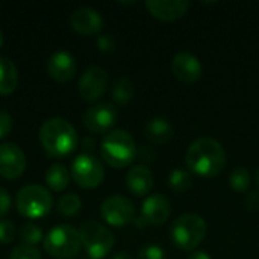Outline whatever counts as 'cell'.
Instances as JSON below:
<instances>
[{
	"label": "cell",
	"mask_w": 259,
	"mask_h": 259,
	"mask_svg": "<svg viewBox=\"0 0 259 259\" xmlns=\"http://www.w3.org/2000/svg\"><path fill=\"white\" fill-rule=\"evenodd\" d=\"M18 85V70L15 64L6 58L0 56V96H9L15 91Z\"/></svg>",
	"instance_id": "20"
},
{
	"label": "cell",
	"mask_w": 259,
	"mask_h": 259,
	"mask_svg": "<svg viewBox=\"0 0 259 259\" xmlns=\"http://www.w3.org/2000/svg\"><path fill=\"white\" fill-rule=\"evenodd\" d=\"M118 111L112 103L103 102L87 109L83 114V124L91 134H106L115 126Z\"/></svg>",
	"instance_id": "10"
},
{
	"label": "cell",
	"mask_w": 259,
	"mask_h": 259,
	"mask_svg": "<svg viewBox=\"0 0 259 259\" xmlns=\"http://www.w3.org/2000/svg\"><path fill=\"white\" fill-rule=\"evenodd\" d=\"M11 203H12V200H11L9 193H8L5 188H2V187H0V219H2V217H5V215L9 212V209H11Z\"/></svg>",
	"instance_id": "32"
},
{
	"label": "cell",
	"mask_w": 259,
	"mask_h": 259,
	"mask_svg": "<svg viewBox=\"0 0 259 259\" xmlns=\"http://www.w3.org/2000/svg\"><path fill=\"white\" fill-rule=\"evenodd\" d=\"M250 181H252L250 173H249V170L244 168V167L235 168V170L231 173V176H229V185H231V188H232L234 191H237V193H244V191H247V188L250 187Z\"/></svg>",
	"instance_id": "26"
},
{
	"label": "cell",
	"mask_w": 259,
	"mask_h": 259,
	"mask_svg": "<svg viewBox=\"0 0 259 259\" xmlns=\"http://www.w3.org/2000/svg\"><path fill=\"white\" fill-rule=\"evenodd\" d=\"M17 229L9 220H0V244H11L15 240Z\"/></svg>",
	"instance_id": "28"
},
{
	"label": "cell",
	"mask_w": 259,
	"mask_h": 259,
	"mask_svg": "<svg viewBox=\"0 0 259 259\" xmlns=\"http://www.w3.org/2000/svg\"><path fill=\"white\" fill-rule=\"evenodd\" d=\"M77 71V64L73 55L65 50L55 52L47 61V73L58 83L70 82Z\"/></svg>",
	"instance_id": "14"
},
{
	"label": "cell",
	"mask_w": 259,
	"mask_h": 259,
	"mask_svg": "<svg viewBox=\"0 0 259 259\" xmlns=\"http://www.w3.org/2000/svg\"><path fill=\"white\" fill-rule=\"evenodd\" d=\"M168 185L176 193H185L193 185L191 171L187 168H175L168 175Z\"/></svg>",
	"instance_id": "23"
},
{
	"label": "cell",
	"mask_w": 259,
	"mask_h": 259,
	"mask_svg": "<svg viewBox=\"0 0 259 259\" xmlns=\"http://www.w3.org/2000/svg\"><path fill=\"white\" fill-rule=\"evenodd\" d=\"M100 214L103 220L114 228H123L134 223L137 219L134 203L123 196H111L105 199L100 205Z\"/></svg>",
	"instance_id": "9"
},
{
	"label": "cell",
	"mask_w": 259,
	"mask_h": 259,
	"mask_svg": "<svg viewBox=\"0 0 259 259\" xmlns=\"http://www.w3.org/2000/svg\"><path fill=\"white\" fill-rule=\"evenodd\" d=\"M146 8L161 21H175L184 17L190 9V2L184 0H147Z\"/></svg>",
	"instance_id": "16"
},
{
	"label": "cell",
	"mask_w": 259,
	"mask_h": 259,
	"mask_svg": "<svg viewBox=\"0 0 259 259\" xmlns=\"http://www.w3.org/2000/svg\"><path fill=\"white\" fill-rule=\"evenodd\" d=\"M185 161L190 171L203 178H215L226 167V152L217 140L200 137L190 144Z\"/></svg>",
	"instance_id": "1"
},
{
	"label": "cell",
	"mask_w": 259,
	"mask_h": 259,
	"mask_svg": "<svg viewBox=\"0 0 259 259\" xmlns=\"http://www.w3.org/2000/svg\"><path fill=\"white\" fill-rule=\"evenodd\" d=\"M46 184L52 191H64L68 185H70V179H71V173L67 170L65 165L62 164H53L47 168L46 171Z\"/></svg>",
	"instance_id": "21"
},
{
	"label": "cell",
	"mask_w": 259,
	"mask_h": 259,
	"mask_svg": "<svg viewBox=\"0 0 259 259\" xmlns=\"http://www.w3.org/2000/svg\"><path fill=\"white\" fill-rule=\"evenodd\" d=\"M111 259H134V258H132V255H131L129 252H118V253H115V255H114Z\"/></svg>",
	"instance_id": "34"
},
{
	"label": "cell",
	"mask_w": 259,
	"mask_h": 259,
	"mask_svg": "<svg viewBox=\"0 0 259 259\" xmlns=\"http://www.w3.org/2000/svg\"><path fill=\"white\" fill-rule=\"evenodd\" d=\"M97 47H99V50L102 53H109L111 55V53L115 52L117 44H115V39H114L112 35H100L97 38Z\"/></svg>",
	"instance_id": "30"
},
{
	"label": "cell",
	"mask_w": 259,
	"mask_h": 259,
	"mask_svg": "<svg viewBox=\"0 0 259 259\" xmlns=\"http://www.w3.org/2000/svg\"><path fill=\"white\" fill-rule=\"evenodd\" d=\"M11 129H12V117L6 111L0 109V140L8 137Z\"/></svg>",
	"instance_id": "31"
},
{
	"label": "cell",
	"mask_w": 259,
	"mask_h": 259,
	"mask_svg": "<svg viewBox=\"0 0 259 259\" xmlns=\"http://www.w3.org/2000/svg\"><path fill=\"white\" fill-rule=\"evenodd\" d=\"M171 214V205L167 197L161 194H153L147 197L143 203L141 217L147 222V225H164Z\"/></svg>",
	"instance_id": "17"
},
{
	"label": "cell",
	"mask_w": 259,
	"mask_h": 259,
	"mask_svg": "<svg viewBox=\"0 0 259 259\" xmlns=\"http://www.w3.org/2000/svg\"><path fill=\"white\" fill-rule=\"evenodd\" d=\"M171 71L184 83H194L202 77V62L200 59L188 52H181L171 59Z\"/></svg>",
	"instance_id": "13"
},
{
	"label": "cell",
	"mask_w": 259,
	"mask_h": 259,
	"mask_svg": "<svg viewBox=\"0 0 259 259\" xmlns=\"http://www.w3.org/2000/svg\"><path fill=\"white\" fill-rule=\"evenodd\" d=\"M112 99L117 105H127L132 97H134V93H135V87L132 83L131 79L127 77H120L115 80V83L112 85Z\"/></svg>",
	"instance_id": "22"
},
{
	"label": "cell",
	"mask_w": 259,
	"mask_h": 259,
	"mask_svg": "<svg viewBox=\"0 0 259 259\" xmlns=\"http://www.w3.org/2000/svg\"><path fill=\"white\" fill-rule=\"evenodd\" d=\"M188 259H211V256H209V253L205 252V250H194V252L188 256Z\"/></svg>",
	"instance_id": "33"
},
{
	"label": "cell",
	"mask_w": 259,
	"mask_h": 259,
	"mask_svg": "<svg viewBox=\"0 0 259 259\" xmlns=\"http://www.w3.org/2000/svg\"><path fill=\"white\" fill-rule=\"evenodd\" d=\"M2 44H3V32L0 30V47H2Z\"/></svg>",
	"instance_id": "36"
},
{
	"label": "cell",
	"mask_w": 259,
	"mask_h": 259,
	"mask_svg": "<svg viewBox=\"0 0 259 259\" xmlns=\"http://www.w3.org/2000/svg\"><path fill=\"white\" fill-rule=\"evenodd\" d=\"M39 143L47 156L53 159H62L70 156L79 143L77 132L74 126L59 117L46 120L39 127Z\"/></svg>",
	"instance_id": "2"
},
{
	"label": "cell",
	"mask_w": 259,
	"mask_h": 259,
	"mask_svg": "<svg viewBox=\"0 0 259 259\" xmlns=\"http://www.w3.org/2000/svg\"><path fill=\"white\" fill-rule=\"evenodd\" d=\"M42 247L52 258H76L82 250L79 229L71 225H58L47 232Z\"/></svg>",
	"instance_id": "4"
},
{
	"label": "cell",
	"mask_w": 259,
	"mask_h": 259,
	"mask_svg": "<svg viewBox=\"0 0 259 259\" xmlns=\"http://www.w3.org/2000/svg\"><path fill=\"white\" fill-rule=\"evenodd\" d=\"M256 181H258V185H259V168H258V171H256Z\"/></svg>",
	"instance_id": "37"
},
{
	"label": "cell",
	"mask_w": 259,
	"mask_h": 259,
	"mask_svg": "<svg viewBox=\"0 0 259 259\" xmlns=\"http://www.w3.org/2000/svg\"><path fill=\"white\" fill-rule=\"evenodd\" d=\"M71 178L79 187L93 190L103 182L105 168L96 156L90 153H82L76 156L71 162Z\"/></svg>",
	"instance_id": "8"
},
{
	"label": "cell",
	"mask_w": 259,
	"mask_h": 259,
	"mask_svg": "<svg viewBox=\"0 0 259 259\" xmlns=\"http://www.w3.org/2000/svg\"><path fill=\"white\" fill-rule=\"evenodd\" d=\"M208 232L206 222L197 214H184L171 225V241L181 250H196Z\"/></svg>",
	"instance_id": "5"
},
{
	"label": "cell",
	"mask_w": 259,
	"mask_h": 259,
	"mask_svg": "<svg viewBox=\"0 0 259 259\" xmlns=\"http://www.w3.org/2000/svg\"><path fill=\"white\" fill-rule=\"evenodd\" d=\"M15 206L18 214L24 219L36 220L46 217L50 212L53 206V197L47 188L32 184L23 187L18 191Z\"/></svg>",
	"instance_id": "6"
},
{
	"label": "cell",
	"mask_w": 259,
	"mask_h": 259,
	"mask_svg": "<svg viewBox=\"0 0 259 259\" xmlns=\"http://www.w3.org/2000/svg\"><path fill=\"white\" fill-rule=\"evenodd\" d=\"M144 134L152 144L161 146V144H167L175 137V127L170 123V120L164 117H155L147 121L144 127Z\"/></svg>",
	"instance_id": "19"
},
{
	"label": "cell",
	"mask_w": 259,
	"mask_h": 259,
	"mask_svg": "<svg viewBox=\"0 0 259 259\" xmlns=\"http://www.w3.org/2000/svg\"><path fill=\"white\" fill-rule=\"evenodd\" d=\"M109 77L102 67H90L79 79V94L85 102L99 100L108 90Z\"/></svg>",
	"instance_id": "11"
},
{
	"label": "cell",
	"mask_w": 259,
	"mask_h": 259,
	"mask_svg": "<svg viewBox=\"0 0 259 259\" xmlns=\"http://www.w3.org/2000/svg\"><path fill=\"white\" fill-rule=\"evenodd\" d=\"M18 237L21 240V244L36 247V244H39L42 241V231L39 226H36L33 223H26L20 228Z\"/></svg>",
	"instance_id": "25"
},
{
	"label": "cell",
	"mask_w": 259,
	"mask_h": 259,
	"mask_svg": "<svg viewBox=\"0 0 259 259\" xmlns=\"http://www.w3.org/2000/svg\"><path fill=\"white\" fill-rule=\"evenodd\" d=\"M138 149L134 137L123 129L108 132L100 143V155L112 168L127 167L137 156Z\"/></svg>",
	"instance_id": "3"
},
{
	"label": "cell",
	"mask_w": 259,
	"mask_h": 259,
	"mask_svg": "<svg viewBox=\"0 0 259 259\" xmlns=\"http://www.w3.org/2000/svg\"><path fill=\"white\" fill-rule=\"evenodd\" d=\"M126 187L137 197L146 196L153 188V173L146 165H135L126 175Z\"/></svg>",
	"instance_id": "18"
},
{
	"label": "cell",
	"mask_w": 259,
	"mask_h": 259,
	"mask_svg": "<svg viewBox=\"0 0 259 259\" xmlns=\"http://www.w3.org/2000/svg\"><path fill=\"white\" fill-rule=\"evenodd\" d=\"M58 212L62 215V217H74L80 212L82 209V200L77 194L74 193H68V194H64L59 202H58Z\"/></svg>",
	"instance_id": "24"
},
{
	"label": "cell",
	"mask_w": 259,
	"mask_h": 259,
	"mask_svg": "<svg viewBox=\"0 0 259 259\" xmlns=\"http://www.w3.org/2000/svg\"><path fill=\"white\" fill-rule=\"evenodd\" d=\"M138 259H165V250L156 244H147L138 252Z\"/></svg>",
	"instance_id": "29"
},
{
	"label": "cell",
	"mask_w": 259,
	"mask_h": 259,
	"mask_svg": "<svg viewBox=\"0 0 259 259\" xmlns=\"http://www.w3.org/2000/svg\"><path fill=\"white\" fill-rule=\"evenodd\" d=\"M82 247L91 259H103L111 253L115 244V235L96 220L83 222L79 228Z\"/></svg>",
	"instance_id": "7"
},
{
	"label": "cell",
	"mask_w": 259,
	"mask_h": 259,
	"mask_svg": "<svg viewBox=\"0 0 259 259\" xmlns=\"http://www.w3.org/2000/svg\"><path fill=\"white\" fill-rule=\"evenodd\" d=\"M70 26L76 33L91 36L102 30L103 17L93 8H77L70 15Z\"/></svg>",
	"instance_id": "15"
},
{
	"label": "cell",
	"mask_w": 259,
	"mask_h": 259,
	"mask_svg": "<svg viewBox=\"0 0 259 259\" xmlns=\"http://www.w3.org/2000/svg\"><path fill=\"white\" fill-rule=\"evenodd\" d=\"M9 259H41V253L36 247L20 244L12 249Z\"/></svg>",
	"instance_id": "27"
},
{
	"label": "cell",
	"mask_w": 259,
	"mask_h": 259,
	"mask_svg": "<svg viewBox=\"0 0 259 259\" xmlns=\"http://www.w3.org/2000/svg\"><path fill=\"white\" fill-rule=\"evenodd\" d=\"M26 170L24 152L15 143L0 144V178L14 181Z\"/></svg>",
	"instance_id": "12"
},
{
	"label": "cell",
	"mask_w": 259,
	"mask_h": 259,
	"mask_svg": "<svg viewBox=\"0 0 259 259\" xmlns=\"http://www.w3.org/2000/svg\"><path fill=\"white\" fill-rule=\"evenodd\" d=\"M93 146H94V140L93 138H90V137L83 138V147L85 149H93Z\"/></svg>",
	"instance_id": "35"
}]
</instances>
